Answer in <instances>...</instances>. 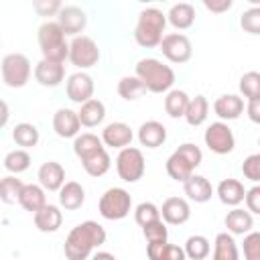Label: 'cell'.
I'll return each mask as SVG.
<instances>
[{"label":"cell","mask_w":260,"mask_h":260,"mask_svg":"<svg viewBox=\"0 0 260 260\" xmlns=\"http://www.w3.org/2000/svg\"><path fill=\"white\" fill-rule=\"evenodd\" d=\"M189 102H191V98L187 95V91H183V89H171L165 95V112L171 118H185V112H187Z\"/></svg>","instance_id":"cell-32"},{"label":"cell","mask_w":260,"mask_h":260,"mask_svg":"<svg viewBox=\"0 0 260 260\" xmlns=\"http://www.w3.org/2000/svg\"><path fill=\"white\" fill-rule=\"evenodd\" d=\"M203 142L205 146L215 152V154H230L236 146V138H234V132L232 128L228 126V122H211L203 134Z\"/></svg>","instance_id":"cell-10"},{"label":"cell","mask_w":260,"mask_h":260,"mask_svg":"<svg viewBox=\"0 0 260 260\" xmlns=\"http://www.w3.org/2000/svg\"><path fill=\"white\" fill-rule=\"evenodd\" d=\"M132 209V197L124 187H110L98 201V211L104 219L118 221L124 219Z\"/></svg>","instance_id":"cell-6"},{"label":"cell","mask_w":260,"mask_h":260,"mask_svg":"<svg viewBox=\"0 0 260 260\" xmlns=\"http://www.w3.org/2000/svg\"><path fill=\"white\" fill-rule=\"evenodd\" d=\"M207 114H209V102L205 95L199 93V95L191 98L187 112H185V122L189 126H201L207 120Z\"/></svg>","instance_id":"cell-33"},{"label":"cell","mask_w":260,"mask_h":260,"mask_svg":"<svg viewBox=\"0 0 260 260\" xmlns=\"http://www.w3.org/2000/svg\"><path fill=\"white\" fill-rule=\"evenodd\" d=\"M246 191L248 189H244V183L238 179H223V181H219V185L215 189L219 201L230 207H238L246 199Z\"/></svg>","instance_id":"cell-21"},{"label":"cell","mask_w":260,"mask_h":260,"mask_svg":"<svg viewBox=\"0 0 260 260\" xmlns=\"http://www.w3.org/2000/svg\"><path fill=\"white\" fill-rule=\"evenodd\" d=\"M240 26L250 35H260V6H252L240 14Z\"/></svg>","instance_id":"cell-42"},{"label":"cell","mask_w":260,"mask_h":260,"mask_svg":"<svg viewBox=\"0 0 260 260\" xmlns=\"http://www.w3.org/2000/svg\"><path fill=\"white\" fill-rule=\"evenodd\" d=\"M6 122H8V104L2 102V126H6Z\"/></svg>","instance_id":"cell-51"},{"label":"cell","mask_w":260,"mask_h":260,"mask_svg":"<svg viewBox=\"0 0 260 260\" xmlns=\"http://www.w3.org/2000/svg\"><path fill=\"white\" fill-rule=\"evenodd\" d=\"M106 230L102 223L87 219L77 223L65 238L63 244V252L67 260H87L89 256H93V250L100 248L102 244H106Z\"/></svg>","instance_id":"cell-1"},{"label":"cell","mask_w":260,"mask_h":260,"mask_svg":"<svg viewBox=\"0 0 260 260\" xmlns=\"http://www.w3.org/2000/svg\"><path fill=\"white\" fill-rule=\"evenodd\" d=\"M146 85L136 77V75H124L120 81H118V93L122 100L126 102H134L138 98H142L146 93Z\"/></svg>","instance_id":"cell-35"},{"label":"cell","mask_w":260,"mask_h":260,"mask_svg":"<svg viewBox=\"0 0 260 260\" xmlns=\"http://www.w3.org/2000/svg\"><path fill=\"white\" fill-rule=\"evenodd\" d=\"M47 191L41 187V185H35V183H28L22 187L20 191V197H18V205L26 211H30L32 215L37 211H41L45 205H47Z\"/></svg>","instance_id":"cell-26"},{"label":"cell","mask_w":260,"mask_h":260,"mask_svg":"<svg viewBox=\"0 0 260 260\" xmlns=\"http://www.w3.org/2000/svg\"><path fill=\"white\" fill-rule=\"evenodd\" d=\"M167 14L154 6L140 10L136 26H134V41L144 47V49H152V47H160L162 39H165V28H167Z\"/></svg>","instance_id":"cell-3"},{"label":"cell","mask_w":260,"mask_h":260,"mask_svg":"<svg viewBox=\"0 0 260 260\" xmlns=\"http://www.w3.org/2000/svg\"><path fill=\"white\" fill-rule=\"evenodd\" d=\"M81 165H83V171L89 177H104L110 171V167H112V158H110L108 150H102V152L81 160Z\"/></svg>","instance_id":"cell-37"},{"label":"cell","mask_w":260,"mask_h":260,"mask_svg":"<svg viewBox=\"0 0 260 260\" xmlns=\"http://www.w3.org/2000/svg\"><path fill=\"white\" fill-rule=\"evenodd\" d=\"M102 150H106V144H104L102 136H95L91 132H83L77 138H73V152L79 160H85V158H89V156H93Z\"/></svg>","instance_id":"cell-25"},{"label":"cell","mask_w":260,"mask_h":260,"mask_svg":"<svg viewBox=\"0 0 260 260\" xmlns=\"http://www.w3.org/2000/svg\"><path fill=\"white\" fill-rule=\"evenodd\" d=\"M183 189H185V195H187L191 201H195V203H207V201L211 199V195H213V187H211L209 179L203 177V175H193V177H189V179L183 183Z\"/></svg>","instance_id":"cell-24"},{"label":"cell","mask_w":260,"mask_h":260,"mask_svg":"<svg viewBox=\"0 0 260 260\" xmlns=\"http://www.w3.org/2000/svg\"><path fill=\"white\" fill-rule=\"evenodd\" d=\"M116 171H118V177L124 181V183H136L144 177V171H146V162H144V154L140 148L136 146H128V148H122L116 156Z\"/></svg>","instance_id":"cell-7"},{"label":"cell","mask_w":260,"mask_h":260,"mask_svg":"<svg viewBox=\"0 0 260 260\" xmlns=\"http://www.w3.org/2000/svg\"><path fill=\"white\" fill-rule=\"evenodd\" d=\"M146 256H148V260H187L185 250L181 246L169 244V242L146 244Z\"/></svg>","instance_id":"cell-31"},{"label":"cell","mask_w":260,"mask_h":260,"mask_svg":"<svg viewBox=\"0 0 260 260\" xmlns=\"http://www.w3.org/2000/svg\"><path fill=\"white\" fill-rule=\"evenodd\" d=\"M160 51L162 55L171 61V63H187L193 55V45L189 41L187 35L183 32H169L165 35L162 43H160Z\"/></svg>","instance_id":"cell-11"},{"label":"cell","mask_w":260,"mask_h":260,"mask_svg":"<svg viewBox=\"0 0 260 260\" xmlns=\"http://www.w3.org/2000/svg\"><path fill=\"white\" fill-rule=\"evenodd\" d=\"M162 221L169 225H183L191 217V205L183 197H167L160 207Z\"/></svg>","instance_id":"cell-14"},{"label":"cell","mask_w":260,"mask_h":260,"mask_svg":"<svg viewBox=\"0 0 260 260\" xmlns=\"http://www.w3.org/2000/svg\"><path fill=\"white\" fill-rule=\"evenodd\" d=\"M24 183L20 179H16L14 175H6L2 181H0V199L6 203V205H12L18 201L20 197V191H22Z\"/></svg>","instance_id":"cell-39"},{"label":"cell","mask_w":260,"mask_h":260,"mask_svg":"<svg viewBox=\"0 0 260 260\" xmlns=\"http://www.w3.org/2000/svg\"><path fill=\"white\" fill-rule=\"evenodd\" d=\"M246 114H248L250 122L260 124V98H256V100H250V102H248V106H246Z\"/></svg>","instance_id":"cell-49"},{"label":"cell","mask_w":260,"mask_h":260,"mask_svg":"<svg viewBox=\"0 0 260 260\" xmlns=\"http://www.w3.org/2000/svg\"><path fill=\"white\" fill-rule=\"evenodd\" d=\"M232 4H234L232 0H203V6L211 12H215V14H221V12L230 10Z\"/></svg>","instance_id":"cell-48"},{"label":"cell","mask_w":260,"mask_h":260,"mask_svg":"<svg viewBox=\"0 0 260 260\" xmlns=\"http://www.w3.org/2000/svg\"><path fill=\"white\" fill-rule=\"evenodd\" d=\"M35 219V225L39 232H45V234H53L61 228L63 223V213H61V207L59 205H53V203H47L41 211H37L32 215Z\"/></svg>","instance_id":"cell-22"},{"label":"cell","mask_w":260,"mask_h":260,"mask_svg":"<svg viewBox=\"0 0 260 260\" xmlns=\"http://www.w3.org/2000/svg\"><path fill=\"white\" fill-rule=\"evenodd\" d=\"M65 37L67 35L63 32L57 20H45L37 32L43 59L57 61V63H63L65 59H69V43L65 41Z\"/></svg>","instance_id":"cell-5"},{"label":"cell","mask_w":260,"mask_h":260,"mask_svg":"<svg viewBox=\"0 0 260 260\" xmlns=\"http://www.w3.org/2000/svg\"><path fill=\"white\" fill-rule=\"evenodd\" d=\"M167 20H169L177 30L191 28L193 22H195V8H193V4H189V2L173 4L171 10L167 12Z\"/></svg>","instance_id":"cell-30"},{"label":"cell","mask_w":260,"mask_h":260,"mask_svg":"<svg viewBox=\"0 0 260 260\" xmlns=\"http://www.w3.org/2000/svg\"><path fill=\"white\" fill-rule=\"evenodd\" d=\"M203 162V152L195 142H183L169 158H167V175L173 181L185 183L189 177L195 175V169Z\"/></svg>","instance_id":"cell-4"},{"label":"cell","mask_w":260,"mask_h":260,"mask_svg":"<svg viewBox=\"0 0 260 260\" xmlns=\"http://www.w3.org/2000/svg\"><path fill=\"white\" fill-rule=\"evenodd\" d=\"M134 219H136V223H138L140 228H146L148 223H154V221L162 219L160 207H156L152 201H142V203H138L136 209H134Z\"/></svg>","instance_id":"cell-40"},{"label":"cell","mask_w":260,"mask_h":260,"mask_svg":"<svg viewBox=\"0 0 260 260\" xmlns=\"http://www.w3.org/2000/svg\"><path fill=\"white\" fill-rule=\"evenodd\" d=\"M242 175L246 179H250L254 185L260 183V152H254L250 156L244 158L242 162Z\"/></svg>","instance_id":"cell-44"},{"label":"cell","mask_w":260,"mask_h":260,"mask_svg":"<svg viewBox=\"0 0 260 260\" xmlns=\"http://www.w3.org/2000/svg\"><path fill=\"white\" fill-rule=\"evenodd\" d=\"M223 223H225V228H228V232L232 236H246L254 228V217H252V213L248 209L234 207L232 211H228Z\"/></svg>","instance_id":"cell-23"},{"label":"cell","mask_w":260,"mask_h":260,"mask_svg":"<svg viewBox=\"0 0 260 260\" xmlns=\"http://www.w3.org/2000/svg\"><path fill=\"white\" fill-rule=\"evenodd\" d=\"M138 142L146 148H158L167 142V128L158 120H146L138 128Z\"/></svg>","instance_id":"cell-20"},{"label":"cell","mask_w":260,"mask_h":260,"mask_svg":"<svg viewBox=\"0 0 260 260\" xmlns=\"http://www.w3.org/2000/svg\"><path fill=\"white\" fill-rule=\"evenodd\" d=\"M244 260H260V232H250L244 236Z\"/></svg>","instance_id":"cell-45"},{"label":"cell","mask_w":260,"mask_h":260,"mask_svg":"<svg viewBox=\"0 0 260 260\" xmlns=\"http://www.w3.org/2000/svg\"><path fill=\"white\" fill-rule=\"evenodd\" d=\"M39 138H41V134H39V128H37L35 124L20 122V124H16V126L12 128V140H14L18 146H22L24 150L37 146V144H39Z\"/></svg>","instance_id":"cell-34"},{"label":"cell","mask_w":260,"mask_h":260,"mask_svg":"<svg viewBox=\"0 0 260 260\" xmlns=\"http://www.w3.org/2000/svg\"><path fill=\"white\" fill-rule=\"evenodd\" d=\"M77 116H79L81 126H85V128H95V126H100V124L104 122V118H106V106H104L102 100L91 98L89 102H85V104L79 106Z\"/></svg>","instance_id":"cell-28"},{"label":"cell","mask_w":260,"mask_h":260,"mask_svg":"<svg viewBox=\"0 0 260 260\" xmlns=\"http://www.w3.org/2000/svg\"><path fill=\"white\" fill-rule=\"evenodd\" d=\"M142 234H144V238H146L148 244L167 242V238H169V230H167V223L162 219H158V221L148 223L146 228H142Z\"/></svg>","instance_id":"cell-43"},{"label":"cell","mask_w":260,"mask_h":260,"mask_svg":"<svg viewBox=\"0 0 260 260\" xmlns=\"http://www.w3.org/2000/svg\"><path fill=\"white\" fill-rule=\"evenodd\" d=\"M61 2H57V0H39V2H35V10L41 14V16H53V14H59L61 12Z\"/></svg>","instance_id":"cell-47"},{"label":"cell","mask_w":260,"mask_h":260,"mask_svg":"<svg viewBox=\"0 0 260 260\" xmlns=\"http://www.w3.org/2000/svg\"><path fill=\"white\" fill-rule=\"evenodd\" d=\"M183 250H185V254H187L189 260H205L209 256V252H211V244H209V240L205 236L195 234V236H189L187 238Z\"/></svg>","instance_id":"cell-36"},{"label":"cell","mask_w":260,"mask_h":260,"mask_svg":"<svg viewBox=\"0 0 260 260\" xmlns=\"http://www.w3.org/2000/svg\"><path fill=\"white\" fill-rule=\"evenodd\" d=\"M69 61L79 71L98 65V61H100V47H98V43L91 37H85V35L75 37L69 43Z\"/></svg>","instance_id":"cell-9"},{"label":"cell","mask_w":260,"mask_h":260,"mask_svg":"<svg viewBox=\"0 0 260 260\" xmlns=\"http://www.w3.org/2000/svg\"><path fill=\"white\" fill-rule=\"evenodd\" d=\"M35 79L43 87H57L65 79V65L63 63H57V61L41 59L35 65Z\"/></svg>","instance_id":"cell-18"},{"label":"cell","mask_w":260,"mask_h":260,"mask_svg":"<svg viewBox=\"0 0 260 260\" xmlns=\"http://www.w3.org/2000/svg\"><path fill=\"white\" fill-rule=\"evenodd\" d=\"M37 179H39V185L45 189V191H61V187L67 183L65 181V169L57 162V160H47L39 167V173H37Z\"/></svg>","instance_id":"cell-17"},{"label":"cell","mask_w":260,"mask_h":260,"mask_svg":"<svg viewBox=\"0 0 260 260\" xmlns=\"http://www.w3.org/2000/svg\"><path fill=\"white\" fill-rule=\"evenodd\" d=\"M213 112L221 122L238 120L244 112V100L238 93H221L213 102Z\"/></svg>","instance_id":"cell-19"},{"label":"cell","mask_w":260,"mask_h":260,"mask_svg":"<svg viewBox=\"0 0 260 260\" xmlns=\"http://www.w3.org/2000/svg\"><path fill=\"white\" fill-rule=\"evenodd\" d=\"M53 130L59 138H77L81 130L77 112H73L71 108H59L53 116Z\"/></svg>","instance_id":"cell-15"},{"label":"cell","mask_w":260,"mask_h":260,"mask_svg":"<svg viewBox=\"0 0 260 260\" xmlns=\"http://www.w3.org/2000/svg\"><path fill=\"white\" fill-rule=\"evenodd\" d=\"M28 167H30V154H28L24 148L10 150V152L4 156V169H6L8 173H12V175L24 173Z\"/></svg>","instance_id":"cell-38"},{"label":"cell","mask_w":260,"mask_h":260,"mask_svg":"<svg viewBox=\"0 0 260 260\" xmlns=\"http://www.w3.org/2000/svg\"><path fill=\"white\" fill-rule=\"evenodd\" d=\"M93 77L85 71H75L67 77L65 81V91H67V98L73 102V104H85L93 98Z\"/></svg>","instance_id":"cell-12"},{"label":"cell","mask_w":260,"mask_h":260,"mask_svg":"<svg viewBox=\"0 0 260 260\" xmlns=\"http://www.w3.org/2000/svg\"><path fill=\"white\" fill-rule=\"evenodd\" d=\"M211 260H240V250L230 232H219L213 242V256Z\"/></svg>","instance_id":"cell-29"},{"label":"cell","mask_w":260,"mask_h":260,"mask_svg":"<svg viewBox=\"0 0 260 260\" xmlns=\"http://www.w3.org/2000/svg\"><path fill=\"white\" fill-rule=\"evenodd\" d=\"M91 260H116V256L110 254V252H95V254L91 256Z\"/></svg>","instance_id":"cell-50"},{"label":"cell","mask_w":260,"mask_h":260,"mask_svg":"<svg viewBox=\"0 0 260 260\" xmlns=\"http://www.w3.org/2000/svg\"><path fill=\"white\" fill-rule=\"evenodd\" d=\"M134 75L146 85L152 93H169L175 85V71L171 65L154 57H144L136 63Z\"/></svg>","instance_id":"cell-2"},{"label":"cell","mask_w":260,"mask_h":260,"mask_svg":"<svg viewBox=\"0 0 260 260\" xmlns=\"http://www.w3.org/2000/svg\"><path fill=\"white\" fill-rule=\"evenodd\" d=\"M132 138H134V132L126 122H110L102 130V140L108 148H118V150L128 148Z\"/></svg>","instance_id":"cell-16"},{"label":"cell","mask_w":260,"mask_h":260,"mask_svg":"<svg viewBox=\"0 0 260 260\" xmlns=\"http://www.w3.org/2000/svg\"><path fill=\"white\" fill-rule=\"evenodd\" d=\"M32 67L26 55L22 53H8L2 59V81L8 87H24L30 79Z\"/></svg>","instance_id":"cell-8"},{"label":"cell","mask_w":260,"mask_h":260,"mask_svg":"<svg viewBox=\"0 0 260 260\" xmlns=\"http://www.w3.org/2000/svg\"><path fill=\"white\" fill-rule=\"evenodd\" d=\"M246 207L250 213H256L260 215V183L258 185H252L248 191H246Z\"/></svg>","instance_id":"cell-46"},{"label":"cell","mask_w":260,"mask_h":260,"mask_svg":"<svg viewBox=\"0 0 260 260\" xmlns=\"http://www.w3.org/2000/svg\"><path fill=\"white\" fill-rule=\"evenodd\" d=\"M57 22H59V26L63 28V32L67 37L75 39L87 26V14L79 6H63L61 12L57 14Z\"/></svg>","instance_id":"cell-13"},{"label":"cell","mask_w":260,"mask_h":260,"mask_svg":"<svg viewBox=\"0 0 260 260\" xmlns=\"http://www.w3.org/2000/svg\"><path fill=\"white\" fill-rule=\"evenodd\" d=\"M240 93L250 102V100H256L260 98V73L258 71H246L242 77H240Z\"/></svg>","instance_id":"cell-41"},{"label":"cell","mask_w":260,"mask_h":260,"mask_svg":"<svg viewBox=\"0 0 260 260\" xmlns=\"http://www.w3.org/2000/svg\"><path fill=\"white\" fill-rule=\"evenodd\" d=\"M85 201V189L77 181H67L59 191V207L65 211H75Z\"/></svg>","instance_id":"cell-27"}]
</instances>
